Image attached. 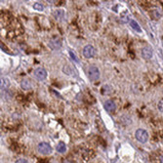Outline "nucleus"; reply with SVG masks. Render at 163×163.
<instances>
[{"label":"nucleus","mask_w":163,"mask_h":163,"mask_svg":"<svg viewBox=\"0 0 163 163\" xmlns=\"http://www.w3.org/2000/svg\"><path fill=\"white\" fill-rule=\"evenodd\" d=\"M21 87L24 90H29V89L32 88V83L29 79H23L21 82Z\"/></svg>","instance_id":"nucleus-9"},{"label":"nucleus","mask_w":163,"mask_h":163,"mask_svg":"<svg viewBox=\"0 0 163 163\" xmlns=\"http://www.w3.org/2000/svg\"><path fill=\"white\" fill-rule=\"evenodd\" d=\"M37 150L40 152L41 154L44 155H48V154H52V147L48 144V143L45 142H42V143H39L38 146H37Z\"/></svg>","instance_id":"nucleus-2"},{"label":"nucleus","mask_w":163,"mask_h":163,"mask_svg":"<svg viewBox=\"0 0 163 163\" xmlns=\"http://www.w3.org/2000/svg\"><path fill=\"white\" fill-rule=\"evenodd\" d=\"M57 151L58 152H60V154H63V152H66L67 150V146L65 143H63V142H60L59 144L57 145Z\"/></svg>","instance_id":"nucleus-12"},{"label":"nucleus","mask_w":163,"mask_h":163,"mask_svg":"<svg viewBox=\"0 0 163 163\" xmlns=\"http://www.w3.org/2000/svg\"><path fill=\"white\" fill-rule=\"evenodd\" d=\"M15 163H28L27 159H24V158H21V159H18Z\"/></svg>","instance_id":"nucleus-17"},{"label":"nucleus","mask_w":163,"mask_h":163,"mask_svg":"<svg viewBox=\"0 0 163 163\" xmlns=\"http://www.w3.org/2000/svg\"><path fill=\"white\" fill-rule=\"evenodd\" d=\"M34 76H35L37 80L43 81L44 79H46V77H47V71L45 68H43V67H37L34 70Z\"/></svg>","instance_id":"nucleus-4"},{"label":"nucleus","mask_w":163,"mask_h":163,"mask_svg":"<svg viewBox=\"0 0 163 163\" xmlns=\"http://www.w3.org/2000/svg\"><path fill=\"white\" fill-rule=\"evenodd\" d=\"M103 107L107 112H113L116 110V105L114 103V102L111 100H107L103 103Z\"/></svg>","instance_id":"nucleus-6"},{"label":"nucleus","mask_w":163,"mask_h":163,"mask_svg":"<svg viewBox=\"0 0 163 163\" xmlns=\"http://www.w3.org/2000/svg\"><path fill=\"white\" fill-rule=\"evenodd\" d=\"M87 75L90 81L92 82L97 81L100 78V71H99V68L96 66H90L88 67Z\"/></svg>","instance_id":"nucleus-1"},{"label":"nucleus","mask_w":163,"mask_h":163,"mask_svg":"<svg viewBox=\"0 0 163 163\" xmlns=\"http://www.w3.org/2000/svg\"><path fill=\"white\" fill-rule=\"evenodd\" d=\"M136 139L142 144H145L147 141L149 140V133H147L145 129H138L135 133Z\"/></svg>","instance_id":"nucleus-3"},{"label":"nucleus","mask_w":163,"mask_h":163,"mask_svg":"<svg viewBox=\"0 0 163 163\" xmlns=\"http://www.w3.org/2000/svg\"><path fill=\"white\" fill-rule=\"evenodd\" d=\"M96 54V50L94 46L90 45V44H88L85 47L83 48V56L85 57L86 59H91L95 56Z\"/></svg>","instance_id":"nucleus-5"},{"label":"nucleus","mask_w":163,"mask_h":163,"mask_svg":"<svg viewBox=\"0 0 163 163\" xmlns=\"http://www.w3.org/2000/svg\"><path fill=\"white\" fill-rule=\"evenodd\" d=\"M160 161H161V163H163V154H162L161 157H160Z\"/></svg>","instance_id":"nucleus-19"},{"label":"nucleus","mask_w":163,"mask_h":163,"mask_svg":"<svg viewBox=\"0 0 163 163\" xmlns=\"http://www.w3.org/2000/svg\"><path fill=\"white\" fill-rule=\"evenodd\" d=\"M33 9L36 10V11H43L44 10V5L39 3V2H36L33 4Z\"/></svg>","instance_id":"nucleus-14"},{"label":"nucleus","mask_w":163,"mask_h":163,"mask_svg":"<svg viewBox=\"0 0 163 163\" xmlns=\"http://www.w3.org/2000/svg\"><path fill=\"white\" fill-rule=\"evenodd\" d=\"M61 46H62V43H61L60 40H59V39H54V40L50 41V47L52 49H54V50L61 48Z\"/></svg>","instance_id":"nucleus-11"},{"label":"nucleus","mask_w":163,"mask_h":163,"mask_svg":"<svg viewBox=\"0 0 163 163\" xmlns=\"http://www.w3.org/2000/svg\"><path fill=\"white\" fill-rule=\"evenodd\" d=\"M53 17L57 21H62L65 18V11L63 10H56V11L53 12Z\"/></svg>","instance_id":"nucleus-8"},{"label":"nucleus","mask_w":163,"mask_h":163,"mask_svg":"<svg viewBox=\"0 0 163 163\" xmlns=\"http://www.w3.org/2000/svg\"><path fill=\"white\" fill-rule=\"evenodd\" d=\"M10 86V81L8 78H1V91H7Z\"/></svg>","instance_id":"nucleus-10"},{"label":"nucleus","mask_w":163,"mask_h":163,"mask_svg":"<svg viewBox=\"0 0 163 163\" xmlns=\"http://www.w3.org/2000/svg\"><path fill=\"white\" fill-rule=\"evenodd\" d=\"M152 13H154V19H156V20H157V19H159L160 16H161V14L157 12V10H154V11L152 12Z\"/></svg>","instance_id":"nucleus-16"},{"label":"nucleus","mask_w":163,"mask_h":163,"mask_svg":"<svg viewBox=\"0 0 163 163\" xmlns=\"http://www.w3.org/2000/svg\"><path fill=\"white\" fill-rule=\"evenodd\" d=\"M154 56V52H152V49L150 47H145L143 48L142 50V57L145 59V60H150Z\"/></svg>","instance_id":"nucleus-7"},{"label":"nucleus","mask_w":163,"mask_h":163,"mask_svg":"<svg viewBox=\"0 0 163 163\" xmlns=\"http://www.w3.org/2000/svg\"><path fill=\"white\" fill-rule=\"evenodd\" d=\"M71 58H72V59H74V60H75L76 62H78V60H77V59L75 58V56H74V54H73L72 52H71Z\"/></svg>","instance_id":"nucleus-18"},{"label":"nucleus","mask_w":163,"mask_h":163,"mask_svg":"<svg viewBox=\"0 0 163 163\" xmlns=\"http://www.w3.org/2000/svg\"><path fill=\"white\" fill-rule=\"evenodd\" d=\"M157 107H158L159 111L163 112V99H161V100L158 102V105H157Z\"/></svg>","instance_id":"nucleus-15"},{"label":"nucleus","mask_w":163,"mask_h":163,"mask_svg":"<svg viewBox=\"0 0 163 163\" xmlns=\"http://www.w3.org/2000/svg\"><path fill=\"white\" fill-rule=\"evenodd\" d=\"M130 26L133 29H135V31L137 32H141L142 29L140 27V26L138 24V23L136 21H134V20H132V21H130Z\"/></svg>","instance_id":"nucleus-13"}]
</instances>
